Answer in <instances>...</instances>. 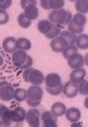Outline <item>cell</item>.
<instances>
[{
	"mask_svg": "<svg viewBox=\"0 0 88 127\" xmlns=\"http://www.w3.org/2000/svg\"><path fill=\"white\" fill-rule=\"evenodd\" d=\"M26 101H27V103L28 106H30L31 107H37L39 106L40 103H41V101H32L28 98L26 99Z\"/></svg>",
	"mask_w": 88,
	"mask_h": 127,
	"instance_id": "e575fe53",
	"label": "cell"
},
{
	"mask_svg": "<svg viewBox=\"0 0 88 127\" xmlns=\"http://www.w3.org/2000/svg\"><path fill=\"white\" fill-rule=\"evenodd\" d=\"M2 49L6 53L13 54L17 50L16 47V39L14 37H7L2 42Z\"/></svg>",
	"mask_w": 88,
	"mask_h": 127,
	"instance_id": "9a60e30c",
	"label": "cell"
},
{
	"mask_svg": "<svg viewBox=\"0 0 88 127\" xmlns=\"http://www.w3.org/2000/svg\"><path fill=\"white\" fill-rule=\"evenodd\" d=\"M11 60L14 66L22 70L31 68L33 65L32 58L28 55L26 51L20 50H17L12 54Z\"/></svg>",
	"mask_w": 88,
	"mask_h": 127,
	"instance_id": "7a4b0ae2",
	"label": "cell"
},
{
	"mask_svg": "<svg viewBox=\"0 0 88 127\" xmlns=\"http://www.w3.org/2000/svg\"><path fill=\"white\" fill-rule=\"evenodd\" d=\"M40 119L43 122L44 127H56L57 117L54 116L50 111H45L40 114Z\"/></svg>",
	"mask_w": 88,
	"mask_h": 127,
	"instance_id": "9c48e42d",
	"label": "cell"
},
{
	"mask_svg": "<svg viewBox=\"0 0 88 127\" xmlns=\"http://www.w3.org/2000/svg\"><path fill=\"white\" fill-rule=\"evenodd\" d=\"M11 4H12L11 0H3V1H0V10H6L11 6Z\"/></svg>",
	"mask_w": 88,
	"mask_h": 127,
	"instance_id": "836d02e7",
	"label": "cell"
},
{
	"mask_svg": "<svg viewBox=\"0 0 88 127\" xmlns=\"http://www.w3.org/2000/svg\"><path fill=\"white\" fill-rule=\"evenodd\" d=\"M67 31L74 34H82L84 31V27H79L73 24L71 22H70L67 25Z\"/></svg>",
	"mask_w": 88,
	"mask_h": 127,
	"instance_id": "f1b7e54d",
	"label": "cell"
},
{
	"mask_svg": "<svg viewBox=\"0 0 88 127\" xmlns=\"http://www.w3.org/2000/svg\"><path fill=\"white\" fill-rule=\"evenodd\" d=\"M40 114L37 109H30L26 112V122L31 127H39L40 126Z\"/></svg>",
	"mask_w": 88,
	"mask_h": 127,
	"instance_id": "5b68a950",
	"label": "cell"
},
{
	"mask_svg": "<svg viewBox=\"0 0 88 127\" xmlns=\"http://www.w3.org/2000/svg\"><path fill=\"white\" fill-rule=\"evenodd\" d=\"M66 118L71 122H78L81 118V112L76 107H71L66 111Z\"/></svg>",
	"mask_w": 88,
	"mask_h": 127,
	"instance_id": "2e32d148",
	"label": "cell"
},
{
	"mask_svg": "<svg viewBox=\"0 0 88 127\" xmlns=\"http://www.w3.org/2000/svg\"><path fill=\"white\" fill-rule=\"evenodd\" d=\"M67 106L63 102H55L51 106V113L56 117H61L66 114Z\"/></svg>",
	"mask_w": 88,
	"mask_h": 127,
	"instance_id": "e0dca14e",
	"label": "cell"
},
{
	"mask_svg": "<svg viewBox=\"0 0 88 127\" xmlns=\"http://www.w3.org/2000/svg\"><path fill=\"white\" fill-rule=\"evenodd\" d=\"M63 92L66 97L69 98H73L79 94V85L72 83L71 82H67L63 86Z\"/></svg>",
	"mask_w": 88,
	"mask_h": 127,
	"instance_id": "8fae6325",
	"label": "cell"
},
{
	"mask_svg": "<svg viewBox=\"0 0 88 127\" xmlns=\"http://www.w3.org/2000/svg\"><path fill=\"white\" fill-rule=\"evenodd\" d=\"M14 89L10 83L6 81L0 82V99L3 101H9L14 98Z\"/></svg>",
	"mask_w": 88,
	"mask_h": 127,
	"instance_id": "277c9868",
	"label": "cell"
},
{
	"mask_svg": "<svg viewBox=\"0 0 88 127\" xmlns=\"http://www.w3.org/2000/svg\"><path fill=\"white\" fill-rule=\"evenodd\" d=\"M75 10L78 13L85 14L88 11V2L87 0H77L75 2Z\"/></svg>",
	"mask_w": 88,
	"mask_h": 127,
	"instance_id": "603a6c76",
	"label": "cell"
},
{
	"mask_svg": "<svg viewBox=\"0 0 88 127\" xmlns=\"http://www.w3.org/2000/svg\"><path fill=\"white\" fill-rule=\"evenodd\" d=\"M52 26H53V24L51 23L49 20L43 19V20L39 21V23L37 24V28L40 33L45 35L51 30Z\"/></svg>",
	"mask_w": 88,
	"mask_h": 127,
	"instance_id": "ac0fdd59",
	"label": "cell"
},
{
	"mask_svg": "<svg viewBox=\"0 0 88 127\" xmlns=\"http://www.w3.org/2000/svg\"><path fill=\"white\" fill-rule=\"evenodd\" d=\"M3 63H4V60H3V58L0 55V66H2V64Z\"/></svg>",
	"mask_w": 88,
	"mask_h": 127,
	"instance_id": "74e56055",
	"label": "cell"
},
{
	"mask_svg": "<svg viewBox=\"0 0 88 127\" xmlns=\"http://www.w3.org/2000/svg\"><path fill=\"white\" fill-rule=\"evenodd\" d=\"M36 5H37V2L34 0V2L27 5L25 6V8L23 9L24 10L23 13L25 14V16L31 21L37 19L39 17V9L37 8Z\"/></svg>",
	"mask_w": 88,
	"mask_h": 127,
	"instance_id": "30bf717a",
	"label": "cell"
},
{
	"mask_svg": "<svg viewBox=\"0 0 88 127\" xmlns=\"http://www.w3.org/2000/svg\"><path fill=\"white\" fill-rule=\"evenodd\" d=\"M10 17L6 10H0V25H5L9 22Z\"/></svg>",
	"mask_w": 88,
	"mask_h": 127,
	"instance_id": "d6a6232c",
	"label": "cell"
},
{
	"mask_svg": "<svg viewBox=\"0 0 88 127\" xmlns=\"http://www.w3.org/2000/svg\"><path fill=\"white\" fill-rule=\"evenodd\" d=\"M47 2H48V0H42V1L40 2V5H41V6L45 10H49Z\"/></svg>",
	"mask_w": 88,
	"mask_h": 127,
	"instance_id": "8d00e7d4",
	"label": "cell"
},
{
	"mask_svg": "<svg viewBox=\"0 0 88 127\" xmlns=\"http://www.w3.org/2000/svg\"><path fill=\"white\" fill-rule=\"evenodd\" d=\"M49 10H55L62 9L65 5V2L63 0H48L47 2Z\"/></svg>",
	"mask_w": 88,
	"mask_h": 127,
	"instance_id": "4316f807",
	"label": "cell"
},
{
	"mask_svg": "<svg viewBox=\"0 0 88 127\" xmlns=\"http://www.w3.org/2000/svg\"><path fill=\"white\" fill-rule=\"evenodd\" d=\"M48 19L52 24L59 26H67L72 19V14L63 8L51 10L48 15Z\"/></svg>",
	"mask_w": 88,
	"mask_h": 127,
	"instance_id": "6da1fadb",
	"label": "cell"
},
{
	"mask_svg": "<svg viewBox=\"0 0 88 127\" xmlns=\"http://www.w3.org/2000/svg\"><path fill=\"white\" fill-rule=\"evenodd\" d=\"M59 35L62 36L63 38H64L67 41L69 46H74L75 44L77 36L75 34H74L71 33L70 31L63 30V31H61V33H60Z\"/></svg>",
	"mask_w": 88,
	"mask_h": 127,
	"instance_id": "d4e9b609",
	"label": "cell"
},
{
	"mask_svg": "<svg viewBox=\"0 0 88 127\" xmlns=\"http://www.w3.org/2000/svg\"><path fill=\"white\" fill-rule=\"evenodd\" d=\"M1 110H2V105L0 104V112H1Z\"/></svg>",
	"mask_w": 88,
	"mask_h": 127,
	"instance_id": "f35d334b",
	"label": "cell"
},
{
	"mask_svg": "<svg viewBox=\"0 0 88 127\" xmlns=\"http://www.w3.org/2000/svg\"><path fill=\"white\" fill-rule=\"evenodd\" d=\"M50 45L51 50L55 53L63 52L67 46H69L67 41L60 35L52 39Z\"/></svg>",
	"mask_w": 88,
	"mask_h": 127,
	"instance_id": "8992f818",
	"label": "cell"
},
{
	"mask_svg": "<svg viewBox=\"0 0 88 127\" xmlns=\"http://www.w3.org/2000/svg\"><path fill=\"white\" fill-rule=\"evenodd\" d=\"M78 52V48L74 45V46H69L66 48L63 52V56L64 57V59H67L70 56H71L73 54Z\"/></svg>",
	"mask_w": 88,
	"mask_h": 127,
	"instance_id": "4dcf8cb0",
	"label": "cell"
},
{
	"mask_svg": "<svg viewBox=\"0 0 88 127\" xmlns=\"http://www.w3.org/2000/svg\"><path fill=\"white\" fill-rule=\"evenodd\" d=\"M44 81H45L46 87H50V88L56 87L62 82L59 74L55 73L48 74L44 78Z\"/></svg>",
	"mask_w": 88,
	"mask_h": 127,
	"instance_id": "5bb4252c",
	"label": "cell"
},
{
	"mask_svg": "<svg viewBox=\"0 0 88 127\" xmlns=\"http://www.w3.org/2000/svg\"><path fill=\"white\" fill-rule=\"evenodd\" d=\"M0 119L4 126H10L13 122V110H10L6 106L2 105V110L0 112Z\"/></svg>",
	"mask_w": 88,
	"mask_h": 127,
	"instance_id": "7c38bea8",
	"label": "cell"
},
{
	"mask_svg": "<svg viewBox=\"0 0 88 127\" xmlns=\"http://www.w3.org/2000/svg\"><path fill=\"white\" fill-rule=\"evenodd\" d=\"M63 29H64V27L59 26V25L53 24L51 30L46 34H45V36L47 38H49V39H54V38H56V37H58V36H59V34H60L61 31H62Z\"/></svg>",
	"mask_w": 88,
	"mask_h": 127,
	"instance_id": "cb8c5ba5",
	"label": "cell"
},
{
	"mask_svg": "<svg viewBox=\"0 0 88 127\" xmlns=\"http://www.w3.org/2000/svg\"><path fill=\"white\" fill-rule=\"evenodd\" d=\"M17 21H18V24H19L22 28H24V29L29 28L31 25V21L29 20L25 16L24 13H21L18 16Z\"/></svg>",
	"mask_w": 88,
	"mask_h": 127,
	"instance_id": "83f0119b",
	"label": "cell"
},
{
	"mask_svg": "<svg viewBox=\"0 0 88 127\" xmlns=\"http://www.w3.org/2000/svg\"><path fill=\"white\" fill-rule=\"evenodd\" d=\"M27 98L32 101H42L43 96V90L39 86L33 85L27 90Z\"/></svg>",
	"mask_w": 88,
	"mask_h": 127,
	"instance_id": "ba28073f",
	"label": "cell"
},
{
	"mask_svg": "<svg viewBox=\"0 0 88 127\" xmlns=\"http://www.w3.org/2000/svg\"><path fill=\"white\" fill-rule=\"evenodd\" d=\"M71 22L77 27H84L85 24L87 23V18L84 14L77 13L76 14H75V15L72 17V19Z\"/></svg>",
	"mask_w": 88,
	"mask_h": 127,
	"instance_id": "7402d4cb",
	"label": "cell"
},
{
	"mask_svg": "<svg viewBox=\"0 0 88 127\" xmlns=\"http://www.w3.org/2000/svg\"><path fill=\"white\" fill-rule=\"evenodd\" d=\"M87 80L84 79L81 82L79 83V93L83 96H87L88 94V88H87Z\"/></svg>",
	"mask_w": 88,
	"mask_h": 127,
	"instance_id": "1f68e13d",
	"label": "cell"
},
{
	"mask_svg": "<svg viewBox=\"0 0 88 127\" xmlns=\"http://www.w3.org/2000/svg\"><path fill=\"white\" fill-rule=\"evenodd\" d=\"M16 47L17 50H23V51H27L31 48V42L27 38H20L16 40Z\"/></svg>",
	"mask_w": 88,
	"mask_h": 127,
	"instance_id": "ffe728a7",
	"label": "cell"
},
{
	"mask_svg": "<svg viewBox=\"0 0 88 127\" xmlns=\"http://www.w3.org/2000/svg\"><path fill=\"white\" fill-rule=\"evenodd\" d=\"M33 2H34V0H22L20 2V4H21L22 8L24 9L26 6L30 4V3H32Z\"/></svg>",
	"mask_w": 88,
	"mask_h": 127,
	"instance_id": "d590c367",
	"label": "cell"
},
{
	"mask_svg": "<svg viewBox=\"0 0 88 127\" xmlns=\"http://www.w3.org/2000/svg\"><path fill=\"white\" fill-rule=\"evenodd\" d=\"M68 66L73 70L82 68L84 66V58L81 54L75 53L67 59Z\"/></svg>",
	"mask_w": 88,
	"mask_h": 127,
	"instance_id": "52a82bcc",
	"label": "cell"
},
{
	"mask_svg": "<svg viewBox=\"0 0 88 127\" xmlns=\"http://www.w3.org/2000/svg\"><path fill=\"white\" fill-rule=\"evenodd\" d=\"M44 75L40 70L33 68H28L24 70L23 73V78L26 82H30L32 85L39 86L44 82Z\"/></svg>",
	"mask_w": 88,
	"mask_h": 127,
	"instance_id": "3957f363",
	"label": "cell"
},
{
	"mask_svg": "<svg viewBox=\"0 0 88 127\" xmlns=\"http://www.w3.org/2000/svg\"><path fill=\"white\" fill-rule=\"evenodd\" d=\"M87 75V71L83 68L75 69L72 70V72L70 74V82L75 84H79L83 80L85 79Z\"/></svg>",
	"mask_w": 88,
	"mask_h": 127,
	"instance_id": "4fadbf2b",
	"label": "cell"
},
{
	"mask_svg": "<svg viewBox=\"0 0 88 127\" xmlns=\"http://www.w3.org/2000/svg\"><path fill=\"white\" fill-rule=\"evenodd\" d=\"M26 110L23 107L18 106L13 110V122H22L25 120Z\"/></svg>",
	"mask_w": 88,
	"mask_h": 127,
	"instance_id": "d6986e66",
	"label": "cell"
},
{
	"mask_svg": "<svg viewBox=\"0 0 88 127\" xmlns=\"http://www.w3.org/2000/svg\"><path fill=\"white\" fill-rule=\"evenodd\" d=\"M27 90L23 88H17L14 90V98L18 101H23L27 99Z\"/></svg>",
	"mask_w": 88,
	"mask_h": 127,
	"instance_id": "484cf974",
	"label": "cell"
},
{
	"mask_svg": "<svg viewBox=\"0 0 88 127\" xmlns=\"http://www.w3.org/2000/svg\"><path fill=\"white\" fill-rule=\"evenodd\" d=\"M63 83H60L59 85L56 87H54V88H50V87H46V91L48 92L50 94L53 96H57V95H59V94L63 92Z\"/></svg>",
	"mask_w": 88,
	"mask_h": 127,
	"instance_id": "f546056e",
	"label": "cell"
},
{
	"mask_svg": "<svg viewBox=\"0 0 88 127\" xmlns=\"http://www.w3.org/2000/svg\"><path fill=\"white\" fill-rule=\"evenodd\" d=\"M75 46L78 49L86 50L88 48V35L86 34H80L77 37L75 42Z\"/></svg>",
	"mask_w": 88,
	"mask_h": 127,
	"instance_id": "44dd1931",
	"label": "cell"
}]
</instances>
